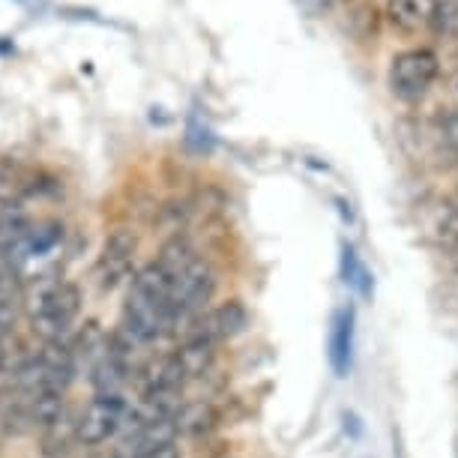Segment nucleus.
I'll return each mask as SVG.
<instances>
[{
    "mask_svg": "<svg viewBox=\"0 0 458 458\" xmlns=\"http://www.w3.org/2000/svg\"><path fill=\"white\" fill-rule=\"evenodd\" d=\"M440 75V60L428 48L402 51L390 66V90L402 102H420Z\"/></svg>",
    "mask_w": 458,
    "mask_h": 458,
    "instance_id": "1",
    "label": "nucleus"
},
{
    "mask_svg": "<svg viewBox=\"0 0 458 458\" xmlns=\"http://www.w3.org/2000/svg\"><path fill=\"white\" fill-rule=\"evenodd\" d=\"M123 413H126V402L120 399V393H99L79 417V428H75L79 444L84 446L106 444L108 437H114L120 431Z\"/></svg>",
    "mask_w": 458,
    "mask_h": 458,
    "instance_id": "2",
    "label": "nucleus"
},
{
    "mask_svg": "<svg viewBox=\"0 0 458 458\" xmlns=\"http://www.w3.org/2000/svg\"><path fill=\"white\" fill-rule=\"evenodd\" d=\"M216 291V276L207 261H192L168 288V312H204Z\"/></svg>",
    "mask_w": 458,
    "mask_h": 458,
    "instance_id": "3",
    "label": "nucleus"
},
{
    "mask_svg": "<svg viewBox=\"0 0 458 458\" xmlns=\"http://www.w3.org/2000/svg\"><path fill=\"white\" fill-rule=\"evenodd\" d=\"M420 228L428 243H435L440 252H449L458 243V204L453 198H428L420 204Z\"/></svg>",
    "mask_w": 458,
    "mask_h": 458,
    "instance_id": "4",
    "label": "nucleus"
},
{
    "mask_svg": "<svg viewBox=\"0 0 458 458\" xmlns=\"http://www.w3.org/2000/svg\"><path fill=\"white\" fill-rule=\"evenodd\" d=\"M135 231L129 228H114L102 246V258H99V267H97V276H99V284L106 291L117 288L120 282L126 279L129 270H132V258H135Z\"/></svg>",
    "mask_w": 458,
    "mask_h": 458,
    "instance_id": "5",
    "label": "nucleus"
},
{
    "mask_svg": "<svg viewBox=\"0 0 458 458\" xmlns=\"http://www.w3.org/2000/svg\"><path fill=\"white\" fill-rule=\"evenodd\" d=\"M249 324V315H246V306L240 300H228L222 306L210 309L204 312L201 318V339L207 342H219V339H234L246 330Z\"/></svg>",
    "mask_w": 458,
    "mask_h": 458,
    "instance_id": "6",
    "label": "nucleus"
},
{
    "mask_svg": "<svg viewBox=\"0 0 458 458\" xmlns=\"http://www.w3.org/2000/svg\"><path fill=\"white\" fill-rule=\"evenodd\" d=\"M353 306H344L333 315L330 327V366L339 377H348V371L353 366Z\"/></svg>",
    "mask_w": 458,
    "mask_h": 458,
    "instance_id": "7",
    "label": "nucleus"
},
{
    "mask_svg": "<svg viewBox=\"0 0 458 458\" xmlns=\"http://www.w3.org/2000/svg\"><path fill=\"white\" fill-rule=\"evenodd\" d=\"M186 384L183 371H180L174 353H165V357L150 360L141 369V393L153 395V393H180Z\"/></svg>",
    "mask_w": 458,
    "mask_h": 458,
    "instance_id": "8",
    "label": "nucleus"
},
{
    "mask_svg": "<svg viewBox=\"0 0 458 458\" xmlns=\"http://www.w3.org/2000/svg\"><path fill=\"white\" fill-rule=\"evenodd\" d=\"M219 426V411L210 402H186L180 404V411L174 413V428L177 435L186 437H201L207 431H213Z\"/></svg>",
    "mask_w": 458,
    "mask_h": 458,
    "instance_id": "9",
    "label": "nucleus"
},
{
    "mask_svg": "<svg viewBox=\"0 0 458 458\" xmlns=\"http://www.w3.org/2000/svg\"><path fill=\"white\" fill-rule=\"evenodd\" d=\"M216 344L207 342V339H195V342H183L180 348L174 351V360L180 371H183L186 380H195V377H204L207 371L213 369V360H216Z\"/></svg>",
    "mask_w": 458,
    "mask_h": 458,
    "instance_id": "10",
    "label": "nucleus"
},
{
    "mask_svg": "<svg viewBox=\"0 0 458 458\" xmlns=\"http://www.w3.org/2000/svg\"><path fill=\"white\" fill-rule=\"evenodd\" d=\"M386 10L393 24H399L402 30H420L435 21L437 0H390Z\"/></svg>",
    "mask_w": 458,
    "mask_h": 458,
    "instance_id": "11",
    "label": "nucleus"
},
{
    "mask_svg": "<svg viewBox=\"0 0 458 458\" xmlns=\"http://www.w3.org/2000/svg\"><path fill=\"white\" fill-rule=\"evenodd\" d=\"M192 261H198V255H195L192 243H189L186 237H180V234H177V237H171L168 243L159 249V258H157L153 264H157L159 270L165 273L171 282H174L177 276L183 273Z\"/></svg>",
    "mask_w": 458,
    "mask_h": 458,
    "instance_id": "12",
    "label": "nucleus"
},
{
    "mask_svg": "<svg viewBox=\"0 0 458 458\" xmlns=\"http://www.w3.org/2000/svg\"><path fill=\"white\" fill-rule=\"evenodd\" d=\"M64 393H39V395H28V404H24V417H28L30 426H55V422L64 417Z\"/></svg>",
    "mask_w": 458,
    "mask_h": 458,
    "instance_id": "13",
    "label": "nucleus"
},
{
    "mask_svg": "<svg viewBox=\"0 0 458 458\" xmlns=\"http://www.w3.org/2000/svg\"><path fill=\"white\" fill-rule=\"evenodd\" d=\"M75 428H79V417H69V413H64L55 426L46 428V437H42V455L46 458H60L66 453L69 446L75 444Z\"/></svg>",
    "mask_w": 458,
    "mask_h": 458,
    "instance_id": "14",
    "label": "nucleus"
},
{
    "mask_svg": "<svg viewBox=\"0 0 458 458\" xmlns=\"http://www.w3.org/2000/svg\"><path fill=\"white\" fill-rule=\"evenodd\" d=\"M342 282L351 284L353 291L360 293V297H371V288H375V282H371V273L362 267L357 249L351 243L342 246Z\"/></svg>",
    "mask_w": 458,
    "mask_h": 458,
    "instance_id": "15",
    "label": "nucleus"
},
{
    "mask_svg": "<svg viewBox=\"0 0 458 458\" xmlns=\"http://www.w3.org/2000/svg\"><path fill=\"white\" fill-rule=\"evenodd\" d=\"M19 204V189H15L13 177L0 174V213L10 210V207Z\"/></svg>",
    "mask_w": 458,
    "mask_h": 458,
    "instance_id": "16",
    "label": "nucleus"
},
{
    "mask_svg": "<svg viewBox=\"0 0 458 458\" xmlns=\"http://www.w3.org/2000/svg\"><path fill=\"white\" fill-rule=\"evenodd\" d=\"M444 138H446L449 144H453V150L458 153V108H453L444 117Z\"/></svg>",
    "mask_w": 458,
    "mask_h": 458,
    "instance_id": "17",
    "label": "nucleus"
},
{
    "mask_svg": "<svg viewBox=\"0 0 458 458\" xmlns=\"http://www.w3.org/2000/svg\"><path fill=\"white\" fill-rule=\"evenodd\" d=\"M141 458H180V449H177V444H165L157 449H147Z\"/></svg>",
    "mask_w": 458,
    "mask_h": 458,
    "instance_id": "18",
    "label": "nucleus"
},
{
    "mask_svg": "<svg viewBox=\"0 0 458 458\" xmlns=\"http://www.w3.org/2000/svg\"><path fill=\"white\" fill-rule=\"evenodd\" d=\"M19 6H24V10H42L46 6V0H15Z\"/></svg>",
    "mask_w": 458,
    "mask_h": 458,
    "instance_id": "19",
    "label": "nucleus"
},
{
    "mask_svg": "<svg viewBox=\"0 0 458 458\" xmlns=\"http://www.w3.org/2000/svg\"><path fill=\"white\" fill-rule=\"evenodd\" d=\"M446 261L453 264V270L458 273V243H455V246H453V249H449V252H446Z\"/></svg>",
    "mask_w": 458,
    "mask_h": 458,
    "instance_id": "20",
    "label": "nucleus"
},
{
    "mask_svg": "<svg viewBox=\"0 0 458 458\" xmlns=\"http://www.w3.org/2000/svg\"><path fill=\"white\" fill-rule=\"evenodd\" d=\"M10 51H13V42L0 39V55H10Z\"/></svg>",
    "mask_w": 458,
    "mask_h": 458,
    "instance_id": "21",
    "label": "nucleus"
},
{
    "mask_svg": "<svg viewBox=\"0 0 458 458\" xmlns=\"http://www.w3.org/2000/svg\"><path fill=\"white\" fill-rule=\"evenodd\" d=\"M455 455H458V446H455Z\"/></svg>",
    "mask_w": 458,
    "mask_h": 458,
    "instance_id": "22",
    "label": "nucleus"
}]
</instances>
